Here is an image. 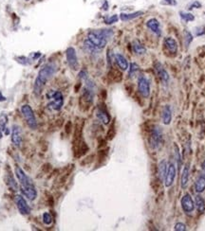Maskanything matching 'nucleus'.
<instances>
[{
  "instance_id": "f257e3e1",
  "label": "nucleus",
  "mask_w": 205,
  "mask_h": 231,
  "mask_svg": "<svg viewBox=\"0 0 205 231\" xmlns=\"http://www.w3.org/2000/svg\"><path fill=\"white\" fill-rule=\"evenodd\" d=\"M56 70H57V65L54 63H49L41 68L34 82L33 92L36 96H39L42 93L43 87L45 86L47 82L55 74Z\"/></svg>"
},
{
  "instance_id": "f03ea898",
  "label": "nucleus",
  "mask_w": 205,
  "mask_h": 231,
  "mask_svg": "<svg viewBox=\"0 0 205 231\" xmlns=\"http://www.w3.org/2000/svg\"><path fill=\"white\" fill-rule=\"evenodd\" d=\"M113 35V30L109 28L91 30L88 34V40L97 49H103L107 43V40Z\"/></svg>"
},
{
  "instance_id": "7ed1b4c3",
  "label": "nucleus",
  "mask_w": 205,
  "mask_h": 231,
  "mask_svg": "<svg viewBox=\"0 0 205 231\" xmlns=\"http://www.w3.org/2000/svg\"><path fill=\"white\" fill-rule=\"evenodd\" d=\"M21 113L23 115V117H24L28 126L30 129L35 130L37 128V121H36V119H35V116H34L32 108L30 105L25 104V105H23L21 107Z\"/></svg>"
},
{
  "instance_id": "20e7f679",
  "label": "nucleus",
  "mask_w": 205,
  "mask_h": 231,
  "mask_svg": "<svg viewBox=\"0 0 205 231\" xmlns=\"http://www.w3.org/2000/svg\"><path fill=\"white\" fill-rule=\"evenodd\" d=\"M163 143V135L159 127L156 126L152 129L149 137V144L152 149H158Z\"/></svg>"
},
{
  "instance_id": "39448f33",
  "label": "nucleus",
  "mask_w": 205,
  "mask_h": 231,
  "mask_svg": "<svg viewBox=\"0 0 205 231\" xmlns=\"http://www.w3.org/2000/svg\"><path fill=\"white\" fill-rule=\"evenodd\" d=\"M15 174H16L20 184H21V188H27V187H34L32 181L30 179V177H28V175L24 172V171L20 167L15 168Z\"/></svg>"
},
{
  "instance_id": "423d86ee",
  "label": "nucleus",
  "mask_w": 205,
  "mask_h": 231,
  "mask_svg": "<svg viewBox=\"0 0 205 231\" xmlns=\"http://www.w3.org/2000/svg\"><path fill=\"white\" fill-rule=\"evenodd\" d=\"M138 89L143 98H148L150 95V84L144 76H140L138 80Z\"/></svg>"
},
{
  "instance_id": "0eeeda50",
  "label": "nucleus",
  "mask_w": 205,
  "mask_h": 231,
  "mask_svg": "<svg viewBox=\"0 0 205 231\" xmlns=\"http://www.w3.org/2000/svg\"><path fill=\"white\" fill-rule=\"evenodd\" d=\"M51 101L50 102L49 106L51 109L55 110V111H59L62 108L63 104H64V98H63L62 93L59 92V91L53 92L51 94Z\"/></svg>"
},
{
  "instance_id": "6e6552de",
  "label": "nucleus",
  "mask_w": 205,
  "mask_h": 231,
  "mask_svg": "<svg viewBox=\"0 0 205 231\" xmlns=\"http://www.w3.org/2000/svg\"><path fill=\"white\" fill-rule=\"evenodd\" d=\"M66 56H67V61L68 65L70 66L71 69L73 70H77L79 68V63H78V59H77V55H76V51L73 48H68L66 50Z\"/></svg>"
},
{
  "instance_id": "1a4fd4ad",
  "label": "nucleus",
  "mask_w": 205,
  "mask_h": 231,
  "mask_svg": "<svg viewBox=\"0 0 205 231\" xmlns=\"http://www.w3.org/2000/svg\"><path fill=\"white\" fill-rule=\"evenodd\" d=\"M15 204H16V207H17L19 212L22 215H29L30 213V208L23 196H21V195L15 196Z\"/></svg>"
},
{
  "instance_id": "9d476101",
  "label": "nucleus",
  "mask_w": 205,
  "mask_h": 231,
  "mask_svg": "<svg viewBox=\"0 0 205 231\" xmlns=\"http://www.w3.org/2000/svg\"><path fill=\"white\" fill-rule=\"evenodd\" d=\"M176 173H177V170L174 164L170 163L167 167V171H166V174L165 177V184L166 187H169L173 185L175 177H176Z\"/></svg>"
},
{
  "instance_id": "9b49d317",
  "label": "nucleus",
  "mask_w": 205,
  "mask_h": 231,
  "mask_svg": "<svg viewBox=\"0 0 205 231\" xmlns=\"http://www.w3.org/2000/svg\"><path fill=\"white\" fill-rule=\"evenodd\" d=\"M23 141L22 137V131L21 128L17 125H14L13 127V132H12V142L15 147H21Z\"/></svg>"
},
{
  "instance_id": "f8f14e48",
  "label": "nucleus",
  "mask_w": 205,
  "mask_h": 231,
  "mask_svg": "<svg viewBox=\"0 0 205 231\" xmlns=\"http://www.w3.org/2000/svg\"><path fill=\"white\" fill-rule=\"evenodd\" d=\"M181 208L182 209L187 212V213H190L192 212L194 209H195V203L191 197V195L189 193H186L182 198H181Z\"/></svg>"
},
{
  "instance_id": "ddd939ff",
  "label": "nucleus",
  "mask_w": 205,
  "mask_h": 231,
  "mask_svg": "<svg viewBox=\"0 0 205 231\" xmlns=\"http://www.w3.org/2000/svg\"><path fill=\"white\" fill-rule=\"evenodd\" d=\"M154 66H155L156 72L159 75L160 81L165 85H167V83L169 82V75H168L167 71L165 69V67L162 66V64L159 62H156Z\"/></svg>"
},
{
  "instance_id": "4468645a",
  "label": "nucleus",
  "mask_w": 205,
  "mask_h": 231,
  "mask_svg": "<svg viewBox=\"0 0 205 231\" xmlns=\"http://www.w3.org/2000/svg\"><path fill=\"white\" fill-rule=\"evenodd\" d=\"M96 116H97L98 120L100 121H102L105 125H107L110 122V120L111 119H110V116H109L108 112L106 111L105 108H104L102 106H99L98 107V110L96 112Z\"/></svg>"
},
{
  "instance_id": "2eb2a0df",
  "label": "nucleus",
  "mask_w": 205,
  "mask_h": 231,
  "mask_svg": "<svg viewBox=\"0 0 205 231\" xmlns=\"http://www.w3.org/2000/svg\"><path fill=\"white\" fill-rule=\"evenodd\" d=\"M165 47L166 48V49L170 52V53H173V54H176L177 51H178V44L176 42L175 39H173L172 37H167L165 39Z\"/></svg>"
},
{
  "instance_id": "dca6fc26",
  "label": "nucleus",
  "mask_w": 205,
  "mask_h": 231,
  "mask_svg": "<svg viewBox=\"0 0 205 231\" xmlns=\"http://www.w3.org/2000/svg\"><path fill=\"white\" fill-rule=\"evenodd\" d=\"M161 118H162L163 123H165V125L170 124V122L172 121V111H171V108L169 105H165V107H163Z\"/></svg>"
},
{
  "instance_id": "f3484780",
  "label": "nucleus",
  "mask_w": 205,
  "mask_h": 231,
  "mask_svg": "<svg viewBox=\"0 0 205 231\" xmlns=\"http://www.w3.org/2000/svg\"><path fill=\"white\" fill-rule=\"evenodd\" d=\"M146 26L148 28H150L154 33H156L158 36L161 35V30L159 28V23L156 18H152L146 22Z\"/></svg>"
},
{
  "instance_id": "a211bd4d",
  "label": "nucleus",
  "mask_w": 205,
  "mask_h": 231,
  "mask_svg": "<svg viewBox=\"0 0 205 231\" xmlns=\"http://www.w3.org/2000/svg\"><path fill=\"white\" fill-rule=\"evenodd\" d=\"M22 193L30 201H33L36 196H37V191L35 187H27V188H21Z\"/></svg>"
},
{
  "instance_id": "6ab92c4d",
  "label": "nucleus",
  "mask_w": 205,
  "mask_h": 231,
  "mask_svg": "<svg viewBox=\"0 0 205 231\" xmlns=\"http://www.w3.org/2000/svg\"><path fill=\"white\" fill-rule=\"evenodd\" d=\"M115 62H116L117 65L121 70H127L128 68V63H127V59L121 54H116L115 55Z\"/></svg>"
},
{
  "instance_id": "aec40b11",
  "label": "nucleus",
  "mask_w": 205,
  "mask_h": 231,
  "mask_svg": "<svg viewBox=\"0 0 205 231\" xmlns=\"http://www.w3.org/2000/svg\"><path fill=\"white\" fill-rule=\"evenodd\" d=\"M204 189H205V174H200L195 183V190L198 192V193H200V192L204 191Z\"/></svg>"
},
{
  "instance_id": "412c9836",
  "label": "nucleus",
  "mask_w": 205,
  "mask_h": 231,
  "mask_svg": "<svg viewBox=\"0 0 205 231\" xmlns=\"http://www.w3.org/2000/svg\"><path fill=\"white\" fill-rule=\"evenodd\" d=\"M189 163H187L184 168H183V171H182V173H181V186L182 188H185L187 187V184H188V180H189Z\"/></svg>"
},
{
  "instance_id": "4be33fe9",
  "label": "nucleus",
  "mask_w": 205,
  "mask_h": 231,
  "mask_svg": "<svg viewBox=\"0 0 205 231\" xmlns=\"http://www.w3.org/2000/svg\"><path fill=\"white\" fill-rule=\"evenodd\" d=\"M132 48H133V50L136 54L138 55H143L146 52V49L145 48L143 47V45L139 41V40H134L133 43H132Z\"/></svg>"
},
{
  "instance_id": "5701e85b",
  "label": "nucleus",
  "mask_w": 205,
  "mask_h": 231,
  "mask_svg": "<svg viewBox=\"0 0 205 231\" xmlns=\"http://www.w3.org/2000/svg\"><path fill=\"white\" fill-rule=\"evenodd\" d=\"M166 171H167V164L165 160H162L159 164V178L160 181L165 180V174H166Z\"/></svg>"
},
{
  "instance_id": "b1692460",
  "label": "nucleus",
  "mask_w": 205,
  "mask_h": 231,
  "mask_svg": "<svg viewBox=\"0 0 205 231\" xmlns=\"http://www.w3.org/2000/svg\"><path fill=\"white\" fill-rule=\"evenodd\" d=\"M143 13V12H136V13H121L120 14V18L121 21H129L132 19H135L139 16H141Z\"/></svg>"
},
{
  "instance_id": "393cba45",
  "label": "nucleus",
  "mask_w": 205,
  "mask_h": 231,
  "mask_svg": "<svg viewBox=\"0 0 205 231\" xmlns=\"http://www.w3.org/2000/svg\"><path fill=\"white\" fill-rule=\"evenodd\" d=\"M195 205L197 206V211L202 213L205 210V202L203 200V198L200 195H197L196 199H195Z\"/></svg>"
},
{
  "instance_id": "a878e982",
  "label": "nucleus",
  "mask_w": 205,
  "mask_h": 231,
  "mask_svg": "<svg viewBox=\"0 0 205 231\" xmlns=\"http://www.w3.org/2000/svg\"><path fill=\"white\" fill-rule=\"evenodd\" d=\"M7 123H8V117L6 114H1L0 115V128L2 129L3 132H5L6 135L9 134V130L7 128Z\"/></svg>"
},
{
  "instance_id": "bb28decb",
  "label": "nucleus",
  "mask_w": 205,
  "mask_h": 231,
  "mask_svg": "<svg viewBox=\"0 0 205 231\" xmlns=\"http://www.w3.org/2000/svg\"><path fill=\"white\" fill-rule=\"evenodd\" d=\"M6 183H7V185H8L13 190H17V189H18L17 183L15 182V180H14V178H13V174H12L11 172L7 174V177H6Z\"/></svg>"
},
{
  "instance_id": "cd10ccee",
  "label": "nucleus",
  "mask_w": 205,
  "mask_h": 231,
  "mask_svg": "<svg viewBox=\"0 0 205 231\" xmlns=\"http://www.w3.org/2000/svg\"><path fill=\"white\" fill-rule=\"evenodd\" d=\"M183 40L185 43V47L188 48L189 45L191 44V42L193 41V35L191 34V32H189L188 30H184L183 32Z\"/></svg>"
},
{
  "instance_id": "c85d7f7f",
  "label": "nucleus",
  "mask_w": 205,
  "mask_h": 231,
  "mask_svg": "<svg viewBox=\"0 0 205 231\" xmlns=\"http://www.w3.org/2000/svg\"><path fill=\"white\" fill-rule=\"evenodd\" d=\"M180 15H181V19H183L185 22H190V21H194L195 20V16L192 13H190L180 12Z\"/></svg>"
},
{
  "instance_id": "c756f323",
  "label": "nucleus",
  "mask_w": 205,
  "mask_h": 231,
  "mask_svg": "<svg viewBox=\"0 0 205 231\" xmlns=\"http://www.w3.org/2000/svg\"><path fill=\"white\" fill-rule=\"evenodd\" d=\"M115 134H116V130H115V122L112 123V125L109 127V130L107 132V135H106V137L108 140H111L113 139V137L115 136Z\"/></svg>"
},
{
  "instance_id": "7c9ffc66",
  "label": "nucleus",
  "mask_w": 205,
  "mask_h": 231,
  "mask_svg": "<svg viewBox=\"0 0 205 231\" xmlns=\"http://www.w3.org/2000/svg\"><path fill=\"white\" fill-rule=\"evenodd\" d=\"M43 222H44V223L47 224V225L51 224V223H52V216H51L49 212H45V213L43 214Z\"/></svg>"
},
{
  "instance_id": "2f4dec72",
  "label": "nucleus",
  "mask_w": 205,
  "mask_h": 231,
  "mask_svg": "<svg viewBox=\"0 0 205 231\" xmlns=\"http://www.w3.org/2000/svg\"><path fill=\"white\" fill-rule=\"evenodd\" d=\"M138 70H139V65L135 63H131L130 68H129V76L132 77L136 72H138Z\"/></svg>"
},
{
  "instance_id": "473e14b6",
  "label": "nucleus",
  "mask_w": 205,
  "mask_h": 231,
  "mask_svg": "<svg viewBox=\"0 0 205 231\" xmlns=\"http://www.w3.org/2000/svg\"><path fill=\"white\" fill-rule=\"evenodd\" d=\"M17 62L21 64H24V65H28V64H30V59H28L27 57H24V56H20V57H17L16 58Z\"/></svg>"
},
{
  "instance_id": "72a5a7b5",
  "label": "nucleus",
  "mask_w": 205,
  "mask_h": 231,
  "mask_svg": "<svg viewBox=\"0 0 205 231\" xmlns=\"http://www.w3.org/2000/svg\"><path fill=\"white\" fill-rule=\"evenodd\" d=\"M118 15H112V16H110V17H107L105 20V24H107V25H110V24H113V23H116L117 21H118Z\"/></svg>"
},
{
  "instance_id": "f704fd0d",
  "label": "nucleus",
  "mask_w": 205,
  "mask_h": 231,
  "mask_svg": "<svg viewBox=\"0 0 205 231\" xmlns=\"http://www.w3.org/2000/svg\"><path fill=\"white\" fill-rule=\"evenodd\" d=\"M175 158L178 161V167L180 169L181 165V156H180V152H179V149L176 145H175Z\"/></svg>"
},
{
  "instance_id": "c9c22d12",
  "label": "nucleus",
  "mask_w": 205,
  "mask_h": 231,
  "mask_svg": "<svg viewBox=\"0 0 205 231\" xmlns=\"http://www.w3.org/2000/svg\"><path fill=\"white\" fill-rule=\"evenodd\" d=\"M196 35L197 36L205 35V26H201V27L196 28Z\"/></svg>"
},
{
  "instance_id": "e433bc0d",
  "label": "nucleus",
  "mask_w": 205,
  "mask_h": 231,
  "mask_svg": "<svg viewBox=\"0 0 205 231\" xmlns=\"http://www.w3.org/2000/svg\"><path fill=\"white\" fill-rule=\"evenodd\" d=\"M174 229H175L176 231H185V230H186V226H185V224L182 223H178L175 224Z\"/></svg>"
},
{
  "instance_id": "4c0bfd02",
  "label": "nucleus",
  "mask_w": 205,
  "mask_h": 231,
  "mask_svg": "<svg viewBox=\"0 0 205 231\" xmlns=\"http://www.w3.org/2000/svg\"><path fill=\"white\" fill-rule=\"evenodd\" d=\"M199 8H201V4L198 1H195V2H193L190 5L189 10H192V9H199Z\"/></svg>"
},
{
  "instance_id": "58836bf2",
  "label": "nucleus",
  "mask_w": 205,
  "mask_h": 231,
  "mask_svg": "<svg viewBox=\"0 0 205 231\" xmlns=\"http://www.w3.org/2000/svg\"><path fill=\"white\" fill-rule=\"evenodd\" d=\"M79 77H80L82 80H87L88 79V72L86 70H82L79 73Z\"/></svg>"
},
{
  "instance_id": "ea45409f",
  "label": "nucleus",
  "mask_w": 205,
  "mask_h": 231,
  "mask_svg": "<svg viewBox=\"0 0 205 231\" xmlns=\"http://www.w3.org/2000/svg\"><path fill=\"white\" fill-rule=\"evenodd\" d=\"M71 127H72L71 122H70V121H67V124H66V132H67V134H69V133H70V131H71Z\"/></svg>"
},
{
  "instance_id": "a19ab883",
  "label": "nucleus",
  "mask_w": 205,
  "mask_h": 231,
  "mask_svg": "<svg viewBox=\"0 0 205 231\" xmlns=\"http://www.w3.org/2000/svg\"><path fill=\"white\" fill-rule=\"evenodd\" d=\"M47 197H48V204H49V206H53V198H52V196L51 195H48Z\"/></svg>"
},
{
  "instance_id": "79ce46f5",
  "label": "nucleus",
  "mask_w": 205,
  "mask_h": 231,
  "mask_svg": "<svg viewBox=\"0 0 205 231\" xmlns=\"http://www.w3.org/2000/svg\"><path fill=\"white\" fill-rule=\"evenodd\" d=\"M165 2L169 5H176L177 2L175 1V0H165Z\"/></svg>"
},
{
  "instance_id": "37998d69",
  "label": "nucleus",
  "mask_w": 205,
  "mask_h": 231,
  "mask_svg": "<svg viewBox=\"0 0 205 231\" xmlns=\"http://www.w3.org/2000/svg\"><path fill=\"white\" fill-rule=\"evenodd\" d=\"M103 10H105V11H107L108 10V3H107V1H105V3H104V5H103Z\"/></svg>"
},
{
  "instance_id": "c03bdc74",
  "label": "nucleus",
  "mask_w": 205,
  "mask_h": 231,
  "mask_svg": "<svg viewBox=\"0 0 205 231\" xmlns=\"http://www.w3.org/2000/svg\"><path fill=\"white\" fill-rule=\"evenodd\" d=\"M6 100V98L2 95L1 91H0V101H5Z\"/></svg>"
},
{
  "instance_id": "a18cd8bd",
  "label": "nucleus",
  "mask_w": 205,
  "mask_h": 231,
  "mask_svg": "<svg viewBox=\"0 0 205 231\" xmlns=\"http://www.w3.org/2000/svg\"><path fill=\"white\" fill-rule=\"evenodd\" d=\"M201 169H202V171L204 172V173H205V160L202 162V164H201Z\"/></svg>"
},
{
  "instance_id": "49530a36",
  "label": "nucleus",
  "mask_w": 205,
  "mask_h": 231,
  "mask_svg": "<svg viewBox=\"0 0 205 231\" xmlns=\"http://www.w3.org/2000/svg\"><path fill=\"white\" fill-rule=\"evenodd\" d=\"M2 136H3V131H2V129L0 128V138L2 137Z\"/></svg>"
},
{
  "instance_id": "de8ad7c7",
  "label": "nucleus",
  "mask_w": 205,
  "mask_h": 231,
  "mask_svg": "<svg viewBox=\"0 0 205 231\" xmlns=\"http://www.w3.org/2000/svg\"><path fill=\"white\" fill-rule=\"evenodd\" d=\"M27 1H29V0H27Z\"/></svg>"
},
{
  "instance_id": "09e8293b",
  "label": "nucleus",
  "mask_w": 205,
  "mask_h": 231,
  "mask_svg": "<svg viewBox=\"0 0 205 231\" xmlns=\"http://www.w3.org/2000/svg\"><path fill=\"white\" fill-rule=\"evenodd\" d=\"M204 14H205V13H204Z\"/></svg>"
}]
</instances>
